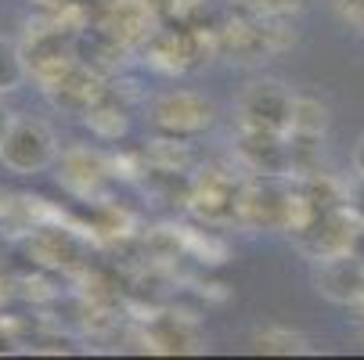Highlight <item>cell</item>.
Listing matches in <instances>:
<instances>
[{
	"instance_id": "cell-23",
	"label": "cell",
	"mask_w": 364,
	"mask_h": 360,
	"mask_svg": "<svg viewBox=\"0 0 364 360\" xmlns=\"http://www.w3.org/2000/svg\"><path fill=\"white\" fill-rule=\"evenodd\" d=\"M8 213H11V198L0 195V217H8Z\"/></svg>"
},
{
	"instance_id": "cell-22",
	"label": "cell",
	"mask_w": 364,
	"mask_h": 360,
	"mask_svg": "<svg viewBox=\"0 0 364 360\" xmlns=\"http://www.w3.org/2000/svg\"><path fill=\"white\" fill-rule=\"evenodd\" d=\"M353 170L357 173H364V137L357 141V148H353Z\"/></svg>"
},
{
	"instance_id": "cell-15",
	"label": "cell",
	"mask_w": 364,
	"mask_h": 360,
	"mask_svg": "<svg viewBox=\"0 0 364 360\" xmlns=\"http://www.w3.org/2000/svg\"><path fill=\"white\" fill-rule=\"evenodd\" d=\"M252 346L259 353H282V356H292V353H306V339L296 335V332H285V328H264L252 335Z\"/></svg>"
},
{
	"instance_id": "cell-16",
	"label": "cell",
	"mask_w": 364,
	"mask_h": 360,
	"mask_svg": "<svg viewBox=\"0 0 364 360\" xmlns=\"http://www.w3.org/2000/svg\"><path fill=\"white\" fill-rule=\"evenodd\" d=\"M346 209L357 217V224H364V173H357L346 187Z\"/></svg>"
},
{
	"instance_id": "cell-3",
	"label": "cell",
	"mask_w": 364,
	"mask_h": 360,
	"mask_svg": "<svg viewBox=\"0 0 364 360\" xmlns=\"http://www.w3.org/2000/svg\"><path fill=\"white\" fill-rule=\"evenodd\" d=\"M292 105H296V97H292L278 80H256V83H249V87H245V94H242V101H238L242 126L289 133Z\"/></svg>"
},
{
	"instance_id": "cell-2",
	"label": "cell",
	"mask_w": 364,
	"mask_h": 360,
	"mask_svg": "<svg viewBox=\"0 0 364 360\" xmlns=\"http://www.w3.org/2000/svg\"><path fill=\"white\" fill-rule=\"evenodd\" d=\"M217 119V105L195 90H170L151 105V126L166 137H195L210 130Z\"/></svg>"
},
{
	"instance_id": "cell-11",
	"label": "cell",
	"mask_w": 364,
	"mask_h": 360,
	"mask_svg": "<svg viewBox=\"0 0 364 360\" xmlns=\"http://www.w3.org/2000/svg\"><path fill=\"white\" fill-rule=\"evenodd\" d=\"M29 249L47 267H69L80 256V241L73 238V231H62V227H36L29 238Z\"/></svg>"
},
{
	"instance_id": "cell-13",
	"label": "cell",
	"mask_w": 364,
	"mask_h": 360,
	"mask_svg": "<svg viewBox=\"0 0 364 360\" xmlns=\"http://www.w3.org/2000/svg\"><path fill=\"white\" fill-rule=\"evenodd\" d=\"M83 119L101 141H116V137L127 133V112H123V105H116V97L109 90H105V97L94 101V105L87 109Z\"/></svg>"
},
{
	"instance_id": "cell-6",
	"label": "cell",
	"mask_w": 364,
	"mask_h": 360,
	"mask_svg": "<svg viewBox=\"0 0 364 360\" xmlns=\"http://www.w3.org/2000/svg\"><path fill=\"white\" fill-rule=\"evenodd\" d=\"M314 288L339 306L364 302V263L353 252H339L328 260H314Z\"/></svg>"
},
{
	"instance_id": "cell-24",
	"label": "cell",
	"mask_w": 364,
	"mask_h": 360,
	"mask_svg": "<svg viewBox=\"0 0 364 360\" xmlns=\"http://www.w3.org/2000/svg\"><path fill=\"white\" fill-rule=\"evenodd\" d=\"M353 26H357V33H360V36H364V11H360V15H357V18H353Z\"/></svg>"
},
{
	"instance_id": "cell-12",
	"label": "cell",
	"mask_w": 364,
	"mask_h": 360,
	"mask_svg": "<svg viewBox=\"0 0 364 360\" xmlns=\"http://www.w3.org/2000/svg\"><path fill=\"white\" fill-rule=\"evenodd\" d=\"M328 130V109L314 97H296L292 105V123H289V137L292 141H318Z\"/></svg>"
},
{
	"instance_id": "cell-19",
	"label": "cell",
	"mask_w": 364,
	"mask_h": 360,
	"mask_svg": "<svg viewBox=\"0 0 364 360\" xmlns=\"http://www.w3.org/2000/svg\"><path fill=\"white\" fill-rule=\"evenodd\" d=\"M11 123H15V112H11L8 105H0V148H4V137H8Z\"/></svg>"
},
{
	"instance_id": "cell-9",
	"label": "cell",
	"mask_w": 364,
	"mask_h": 360,
	"mask_svg": "<svg viewBox=\"0 0 364 360\" xmlns=\"http://www.w3.org/2000/svg\"><path fill=\"white\" fill-rule=\"evenodd\" d=\"M238 195L242 187L224 177L220 170H210L191 191V209L205 220H228V217H238Z\"/></svg>"
},
{
	"instance_id": "cell-7",
	"label": "cell",
	"mask_w": 364,
	"mask_h": 360,
	"mask_svg": "<svg viewBox=\"0 0 364 360\" xmlns=\"http://www.w3.org/2000/svg\"><path fill=\"white\" fill-rule=\"evenodd\" d=\"M155 8L148 0H112L101 15V36L116 40L119 47H137L155 36Z\"/></svg>"
},
{
	"instance_id": "cell-25",
	"label": "cell",
	"mask_w": 364,
	"mask_h": 360,
	"mask_svg": "<svg viewBox=\"0 0 364 360\" xmlns=\"http://www.w3.org/2000/svg\"><path fill=\"white\" fill-rule=\"evenodd\" d=\"M4 302H8V285L0 281V306H4Z\"/></svg>"
},
{
	"instance_id": "cell-5",
	"label": "cell",
	"mask_w": 364,
	"mask_h": 360,
	"mask_svg": "<svg viewBox=\"0 0 364 360\" xmlns=\"http://www.w3.org/2000/svg\"><path fill=\"white\" fill-rule=\"evenodd\" d=\"M238 156L259 177H285V173H292V144H289V133L242 126V133H238Z\"/></svg>"
},
{
	"instance_id": "cell-4",
	"label": "cell",
	"mask_w": 364,
	"mask_h": 360,
	"mask_svg": "<svg viewBox=\"0 0 364 360\" xmlns=\"http://www.w3.org/2000/svg\"><path fill=\"white\" fill-rule=\"evenodd\" d=\"M357 217L346 209H325V213H314L306 227H299V249L310 256V260H328V256H339V252H350L353 245V234H357Z\"/></svg>"
},
{
	"instance_id": "cell-1",
	"label": "cell",
	"mask_w": 364,
	"mask_h": 360,
	"mask_svg": "<svg viewBox=\"0 0 364 360\" xmlns=\"http://www.w3.org/2000/svg\"><path fill=\"white\" fill-rule=\"evenodd\" d=\"M0 163L18 177H33L43 173L47 166L58 163V137L43 119L33 116H15L4 148H0Z\"/></svg>"
},
{
	"instance_id": "cell-14",
	"label": "cell",
	"mask_w": 364,
	"mask_h": 360,
	"mask_svg": "<svg viewBox=\"0 0 364 360\" xmlns=\"http://www.w3.org/2000/svg\"><path fill=\"white\" fill-rule=\"evenodd\" d=\"M29 80V62H26V50L0 36V94H15L22 83Z\"/></svg>"
},
{
	"instance_id": "cell-17",
	"label": "cell",
	"mask_w": 364,
	"mask_h": 360,
	"mask_svg": "<svg viewBox=\"0 0 364 360\" xmlns=\"http://www.w3.org/2000/svg\"><path fill=\"white\" fill-rule=\"evenodd\" d=\"M249 4L256 11H264V15H289L303 4V0H249Z\"/></svg>"
},
{
	"instance_id": "cell-10",
	"label": "cell",
	"mask_w": 364,
	"mask_h": 360,
	"mask_svg": "<svg viewBox=\"0 0 364 360\" xmlns=\"http://www.w3.org/2000/svg\"><path fill=\"white\" fill-rule=\"evenodd\" d=\"M62 184L76 195H94L101 187V180L109 177V166L101 156H94V151H83V148H73L69 156L62 159Z\"/></svg>"
},
{
	"instance_id": "cell-21",
	"label": "cell",
	"mask_w": 364,
	"mask_h": 360,
	"mask_svg": "<svg viewBox=\"0 0 364 360\" xmlns=\"http://www.w3.org/2000/svg\"><path fill=\"white\" fill-rule=\"evenodd\" d=\"M15 349V335L4 328V321H0V353H11Z\"/></svg>"
},
{
	"instance_id": "cell-18",
	"label": "cell",
	"mask_w": 364,
	"mask_h": 360,
	"mask_svg": "<svg viewBox=\"0 0 364 360\" xmlns=\"http://www.w3.org/2000/svg\"><path fill=\"white\" fill-rule=\"evenodd\" d=\"M332 4H336V11H339L343 18H350V22L364 11V0H332Z\"/></svg>"
},
{
	"instance_id": "cell-20",
	"label": "cell",
	"mask_w": 364,
	"mask_h": 360,
	"mask_svg": "<svg viewBox=\"0 0 364 360\" xmlns=\"http://www.w3.org/2000/svg\"><path fill=\"white\" fill-rule=\"evenodd\" d=\"M350 252L357 256V260L364 263V224L357 227V234H353V245H350Z\"/></svg>"
},
{
	"instance_id": "cell-8",
	"label": "cell",
	"mask_w": 364,
	"mask_h": 360,
	"mask_svg": "<svg viewBox=\"0 0 364 360\" xmlns=\"http://www.w3.org/2000/svg\"><path fill=\"white\" fill-rule=\"evenodd\" d=\"M105 83H101V76L94 72V69H87V65H73L62 80H55L47 87V97L55 101L58 109H65V112H73V116H87V109L94 105V101H101L105 97Z\"/></svg>"
}]
</instances>
